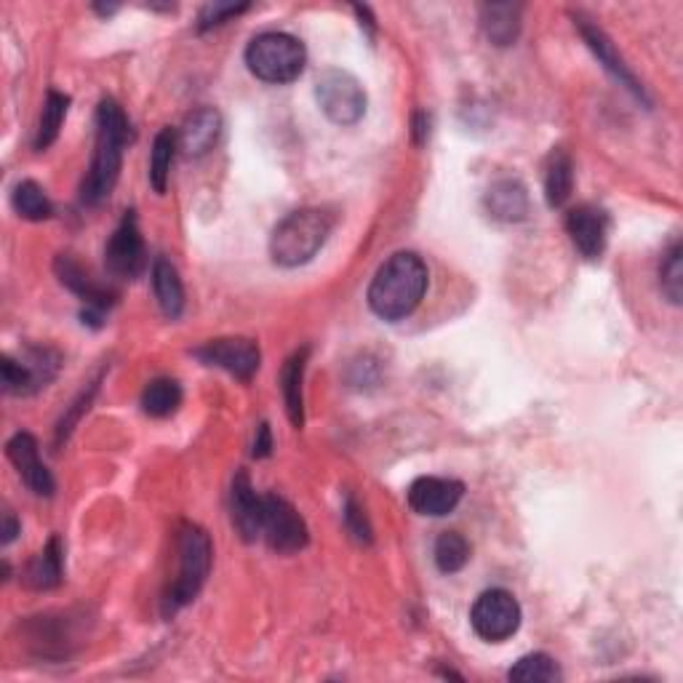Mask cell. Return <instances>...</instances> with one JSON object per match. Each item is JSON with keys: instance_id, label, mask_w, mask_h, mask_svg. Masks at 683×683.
I'll return each mask as SVG.
<instances>
[{"instance_id": "d6986e66", "label": "cell", "mask_w": 683, "mask_h": 683, "mask_svg": "<svg viewBox=\"0 0 683 683\" xmlns=\"http://www.w3.org/2000/svg\"><path fill=\"white\" fill-rule=\"evenodd\" d=\"M486 208L495 220L521 222L529 216V193L518 180H499L486 193Z\"/></svg>"}, {"instance_id": "d590c367", "label": "cell", "mask_w": 683, "mask_h": 683, "mask_svg": "<svg viewBox=\"0 0 683 683\" xmlns=\"http://www.w3.org/2000/svg\"><path fill=\"white\" fill-rule=\"evenodd\" d=\"M0 534H3V544L14 542V537L19 534V523H17L14 512H6L3 516V531H0Z\"/></svg>"}, {"instance_id": "1f68e13d", "label": "cell", "mask_w": 683, "mask_h": 683, "mask_svg": "<svg viewBox=\"0 0 683 683\" xmlns=\"http://www.w3.org/2000/svg\"><path fill=\"white\" fill-rule=\"evenodd\" d=\"M243 11H248V3H208L203 6L201 17H198V30L206 32V30H214V28H222V24L230 22V19L241 17Z\"/></svg>"}, {"instance_id": "484cf974", "label": "cell", "mask_w": 683, "mask_h": 683, "mask_svg": "<svg viewBox=\"0 0 683 683\" xmlns=\"http://www.w3.org/2000/svg\"><path fill=\"white\" fill-rule=\"evenodd\" d=\"M68 110H70V96L59 94V91H49V96H45V102H43L41 123H38V134H35L38 153H43V150H49L51 144L57 142L59 131H62L64 126V118H68Z\"/></svg>"}, {"instance_id": "52a82bcc", "label": "cell", "mask_w": 683, "mask_h": 683, "mask_svg": "<svg viewBox=\"0 0 683 683\" xmlns=\"http://www.w3.org/2000/svg\"><path fill=\"white\" fill-rule=\"evenodd\" d=\"M521 603L508 590H486L476 598L470 609V625L478 639L489 643H502L512 639L521 628Z\"/></svg>"}, {"instance_id": "603a6c76", "label": "cell", "mask_w": 683, "mask_h": 683, "mask_svg": "<svg viewBox=\"0 0 683 683\" xmlns=\"http://www.w3.org/2000/svg\"><path fill=\"white\" fill-rule=\"evenodd\" d=\"M574 190V163H571L569 153L563 150H553L548 163V174H544V198H548L550 208L567 206Z\"/></svg>"}, {"instance_id": "4316f807", "label": "cell", "mask_w": 683, "mask_h": 683, "mask_svg": "<svg viewBox=\"0 0 683 683\" xmlns=\"http://www.w3.org/2000/svg\"><path fill=\"white\" fill-rule=\"evenodd\" d=\"M11 206H14V212L22 216V220L30 222H43L54 214V206H51L45 190L32 180L19 182L14 187V193H11Z\"/></svg>"}, {"instance_id": "cb8c5ba5", "label": "cell", "mask_w": 683, "mask_h": 683, "mask_svg": "<svg viewBox=\"0 0 683 683\" xmlns=\"http://www.w3.org/2000/svg\"><path fill=\"white\" fill-rule=\"evenodd\" d=\"M176 147H180V136L174 129L157 131L153 142V155H150V185L157 195L166 193L169 176H171V163H174Z\"/></svg>"}, {"instance_id": "8fae6325", "label": "cell", "mask_w": 683, "mask_h": 683, "mask_svg": "<svg viewBox=\"0 0 683 683\" xmlns=\"http://www.w3.org/2000/svg\"><path fill=\"white\" fill-rule=\"evenodd\" d=\"M406 497H409V508L419 512V516L441 518L449 516L462 502L465 486L462 481H455V478L425 476L409 486V495Z\"/></svg>"}, {"instance_id": "2e32d148", "label": "cell", "mask_w": 683, "mask_h": 683, "mask_svg": "<svg viewBox=\"0 0 683 683\" xmlns=\"http://www.w3.org/2000/svg\"><path fill=\"white\" fill-rule=\"evenodd\" d=\"M54 271H57L59 284H62L64 288H70V292L75 294L78 299H83L89 310L108 313L110 307H113L115 294L108 292V288L96 284V281L91 278V275L85 273L83 267L78 265L75 259H72V256L59 254L57 262H54Z\"/></svg>"}, {"instance_id": "7c38bea8", "label": "cell", "mask_w": 683, "mask_h": 683, "mask_svg": "<svg viewBox=\"0 0 683 683\" xmlns=\"http://www.w3.org/2000/svg\"><path fill=\"white\" fill-rule=\"evenodd\" d=\"M574 24H577V30H580V35L584 38V43H588V49L593 51L598 62L603 64V70H606L612 78H616V81H620V85H625L630 94L639 96V100H643V102L649 104V96H646V91H643V85L639 83V78H635L633 72H630V68L625 64V59L616 54L614 43L609 41L606 32L598 28V24L590 22V19H584L582 14L574 17Z\"/></svg>"}, {"instance_id": "ba28073f", "label": "cell", "mask_w": 683, "mask_h": 683, "mask_svg": "<svg viewBox=\"0 0 683 683\" xmlns=\"http://www.w3.org/2000/svg\"><path fill=\"white\" fill-rule=\"evenodd\" d=\"M265 512H262V537L275 553H299L310 542L305 518L299 516L292 502L278 495H265Z\"/></svg>"}, {"instance_id": "7a4b0ae2", "label": "cell", "mask_w": 683, "mask_h": 683, "mask_svg": "<svg viewBox=\"0 0 683 683\" xmlns=\"http://www.w3.org/2000/svg\"><path fill=\"white\" fill-rule=\"evenodd\" d=\"M427 265L422 256L411 252L393 254L390 259L379 267L369 286V307L377 318L396 320L409 318V315L422 305L427 294Z\"/></svg>"}, {"instance_id": "9a60e30c", "label": "cell", "mask_w": 683, "mask_h": 683, "mask_svg": "<svg viewBox=\"0 0 683 683\" xmlns=\"http://www.w3.org/2000/svg\"><path fill=\"white\" fill-rule=\"evenodd\" d=\"M262 512H265V502L254 491L252 478L243 470L235 472L233 489H230V518L243 542H256L262 537Z\"/></svg>"}, {"instance_id": "d4e9b609", "label": "cell", "mask_w": 683, "mask_h": 683, "mask_svg": "<svg viewBox=\"0 0 683 683\" xmlns=\"http://www.w3.org/2000/svg\"><path fill=\"white\" fill-rule=\"evenodd\" d=\"M180 406H182V387L176 379L157 377L144 387L142 409L144 414H150V417H155V419L171 417V414L180 409Z\"/></svg>"}, {"instance_id": "8992f818", "label": "cell", "mask_w": 683, "mask_h": 683, "mask_svg": "<svg viewBox=\"0 0 683 683\" xmlns=\"http://www.w3.org/2000/svg\"><path fill=\"white\" fill-rule=\"evenodd\" d=\"M315 100L326 118L337 126H356L366 115V91L356 75L347 70H324L315 83Z\"/></svg>"}, {"instance_id": "4fadbf2b", "label": "cell", "mask_w": 683, "mask_h": 683, "mask_svg": "<svg viewBox=\"0 0 683 683\" xmlns=\"http://www.w3.org/2000/svg\"><path fill=\"white\" fill-rule=\"evenodd\" d=\"M567 233L571 246L580 252L584 259H601L606 252L609 241V216L595 206H574L567 214Z\"/></svg>"}, {"instance_id": "83f0119b", "label": "cell", "mask_w": 683, "mask_h": 683, "mask_svg": "<svg viewBox=\"0 0 683 683\" xmlns=\"http://www.w3.org/2000/svg\"><path fill=\"white\" fill-rule=\"evenodd\" d=\"M432 558H436V567L444 574H457L468 567L470 561V542L465 540L459 531H444L438 537L436 550H432Z\"/></svg>"}, {"instance_id": "7402d4cb", "label": "cell", "mask_w": 683, "mask_h": 683, "mask_svg": "<svg viewBox=\"0 0 683 683\" xmlns=\"http://www.w3.org/2000/svg\"><path fill=\"white\" fill-rule=\"evenodd\" d=\"M153 288L157 305H161L166 318L176 320L182 313H185V286H182V278L180 273H176V267L171 265L169 259H163V256H157L153 265Z\"/></svg>"}, {"instance_id": "ac0fdd59", "label": "cell", "mask_w": 683, "mask_h": 683, "mask_svg": "<svg viewBox=\"0 0 683 683\" xmlns=\"http://www.w3.org/2000/svg\"><path fill=\"white\" fill-rule=\"evenodd\" d=\"M307 356H310V347H302L286 360L284 374H281V390H284V404L286 414L292 419V425L302 430L305 425V369H307Z\"/></svg>"}, {"instance_id": "ffe728a7", "label": "cell", "mask_w": 683, "mask_h": 683, "mask_svg": "<svg viewBox=\"0 0 683 683\" xmlns=\"http://www.w3.org/2000/svg\"><path fill=\"white\" fill-rule=\"evenodd\" d=\"M64 580V548L59 537H51L49 544L24 569V582L32 590H54Z\"/></svg>"}, {"instance_id": "30bf717a", "label": "cell", "mask_w": 683, "mask_h": 683, "mask_svg": "<svg viewBox=\"0 0 683 683\" xmlns=\"http://www.w3.org/2000/svg\"><path fill=\"white\" fill-rule=\"evenodd\" d=\"M104 265L115 278L123 281H134L147 267V252H144L140 222H136L134 212L123 214L121 225L110 235L108 248H104Z\"/></svg>"}, {"instance_id": "f1b7e54d", "label": "cell", "mask_w": 683, "mask_h": 683, "mask_svg": "<svg viewBox=\"0 0 683 683\" xmlns=\"http://www.w3.org/2000/svg\"><path fill=\"white\" fill-rule=\"evenodd\" d=\"M508 679L521 683H553L561 681V667L548 654H527L510 667Z\"/></svg>"}, {"instance_id": "e0dca14e", "label": "cell", "mask_w": 683, "mask_h": 683, "mask_svg": "<svg viewBox=\"0 0 683 683\" xmlns=\"http://www.w3.org/2000/svg\"><path fill=\"white\" fill-rule=\"evenodd\" d=\"M222 134V115L214 108H201L195 113L185 118L180 129V147L185 150L190 157L206 155L208 150H214V144L220 142Z\"/></svg>"}, {"instance_id": "5b68a950", "label": "cell", "mask_w": 683, "mask_h": 683, "mask_svg": "<svg viewBox=\"0 0 683 683\" xmlns=\"http://www.w3.org/2000/svg\"><path fill=\"white\" fill-rule=\"evenodd\" d=\"M305 45L288 32H262L246 49V64L252 75L273 85L297 81L305 70Z\"/></svg>"}, {"instance_id": "8d00e7d4", "label": "cell", "mask_w": 683, "mask_h": 683, "mask_svg": "<svg viewBox=\"0 0 683 683\" xmlns=\"http://www.w3.org/2000/svg\"><path fill=\"white\" fill-rule=\"evenodd\" d=\"M94 9L100 11L102 17H110V14H115V11H118V6H94Z\"/></svg>"}, {"instance_id": "5bb4252c", "label": "cell", "mask_w": 683, "mask_h": 683, "mask_svg": "<svg viewBox=\"0 0 683 683\" xmlns=\"http://www.w3.org/2000/svg\"><path fill=\"white\" fill-rule=\"evenodd\" d=\"M6 455H9L14 468L22 476V481L32 495L38 497H51L57 491V481L51 476V470L45 468L41 451H38V441L30 432H17L9 444H6Z\"/></svg>"}, {"instance_id": "44dd1931", "label": "cell", "mask_w": 683, "mask_h": 683, "mask_svg": "<svg viewBox=\"0 0 683 683\" xmlns=\"http://www.w3.org/2000/svg\"><path fill=\"white\" fill-rule=\"evenodd\" d=\"M521 6L486 3L481 6V28L495 45H512L521 35Z\"/></svg>"}, {"instance_id": "3957f363", "label": "cell", "mask_w": 683, "mask_h": 683, "mask_svg": "<svg viewBox=\"0 0 683 683\" xmlns=\"http://www.w3.org/2000/svg\"><path fill=\"white\" fill-rule=\"evenodd\" d=\"M176 550H180V569H176L174 582L163 593V616H174L190 606L198 598L208 574H212V537L198 523H182L180 537H176Z\"/></svg>"}, {"instance_id": "d6a6232c", "label": "cell", "mask_w": 683, "mask_h": 683, "mask_svg": "<svg viewBox=\"0 0 683 683\" xmlns=\"http://www.w3.org/2000/svg\"><path fill=\"white\" fill-rule=\"evenodd\" d=\"M96 387H100V383H91L89 393L83 390L81 398H78L75 404H72V409L68 411V417H62V422L57 425V446H62V441H68V436L72 432V427H75L78 419H81V414L89 411V404H91V398H94Z\"/></svg>"}, {"instance_id": "4dcf8cb0", "label": "cell", "mask_w": 683, "mask_h": 683, "mask_svg": "<svg viewBox=\"0 0 683 683\" xmlns=\"http://www.w3.org/2000/svg\"><path fill=\"white\" fill-rule=\"evenodd\" d=\"M345 527L353 534V540H358L360 544H371L374 531L369 518H366V510L360 508L356 497L345 499Z\"/></svg>"}, {"instance_id": "277c9868", "label": "cell", "mask_w": 683, "mask_h": 683, "mask_svg": "<svg viewBox=\"0 0 683 683\" xmlns=\"http://www.w3.org/2000/svg\"><path fill=\"white\" fill-rule=\"evenodd\" d=\"M334 230L326 208H302L278 222L271 238V256L281 267H302L324 248Z\"/></svg>"}, {"instance_id": "6da1fadb", "label": "cell", "mask_w": 683, "mask_h": 683, "mask_svg": "<svg viewBox=\"0 0 683 683\" xmlns=\"http://www.w3.org/2000/svg\"><path fill=\"white\" fill-rule=\"evenodd\" d=\"M131 140L129 118L115 100H102L96 108V144L89 174L81 185V201L85 206H100L110 198L118 185L123 166V147Z\"/></svg>"}, {"instance_id": "e575fe53", "label": "cell", "mask_w": 683, "mask_h": 683, "mask_svg": "<svg viewBox=\"0 0 683 683\" xmlns=\"http://www.w3.org/2000/svg\"><path fill=\"white\" fill-rule=\"evenodd\" d=\"M411 134H414V144H425L427 142V134H430V118H427V113L414 115Z\"/></svg>"}, {"instance_id": "f546056e", "label": "cell", "mask_w": 683, "mask_h": 683, "mask_svg": "<svg viewBox=\"0 0 683 683\" xmlns=\"http://www.w3.org/2000/svg\"><path fill=\"white\" fill-rule=\"evenodd\" d=\"M660 286L670 305H681L683 297V248L681 243H673L662 256L660 265Z\"/></svg>"}, {"instance_id": "836d02e7", "label": "cell", "mask_w": 683, "mask_h": 683, "mask_svg": "<svg viewBox=\"0 0 683 683\" xmlns=\"http://www.w3.org/2000/svg\"><path fill=\"white\" fill-rule=\"evenodd\" d=\"M271 451H273V432H271V425L262 422L259 427H256L252 455H254L256 459H265V457H271Z\"/></svg>"}, {"instance_id": "9c48e42d", "label": "cell", "mask_w": 683, "mask_h": 683, "mask_svg": "<svg viewBox=\"0 0 683 683\" xmlns=\"http://www.w3.org/2000/svg\"><path fill=\"white\" fill-rule=\"evenodd\" d=\"M195 358L203 366H212V369L227 371L230 377L248 383L256 371H259L262 353L259 345L248 337H222V339H208L206 345H201L195 350Z\"/></svg>"}]
</instances>
